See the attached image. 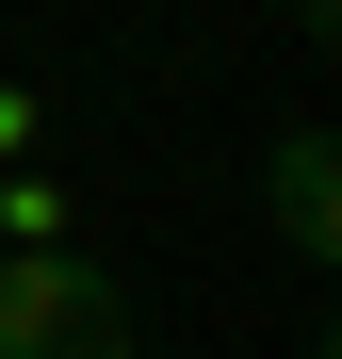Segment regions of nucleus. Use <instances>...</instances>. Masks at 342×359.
<instances>
[{
	"label": "nucleus",
	"instance_id": "nucleus-1",
	"mask_svg": "<svg viewBox=\"0 0 342 359\" xmlns=\"http://www.w3.org/2000/svg\"><path fill=\"white\" fill-rule=\"evenodd\" d=\"M0 359H131V294H114L82 245L0 262Z\"/></svg>",
	"mask_w": 342,
	"mask_h": 359
},
{
	"label": "nucleus",
	"instance_id": "nucleus-2",
	"mask_svg": "<svg viewBox=\"0 0 342 359\" xmlns=\"http://www.w3.org/2000/svg\"><path fill=\"white\" fill-rule=\"evenodd\" d=\"M261 196H277V245H294V262H326V245H342V147H326V131H277Z\"/></svg>",
	"mask_w": 342,
	"mask_h": 359
},
{
	"label": "nucleus",
	"instance_id": "nucleus-3",
	"mask_svg": "<svg viewBox=\"0 0 342 359\" xmlns=\"http://www.w3.org/2000/svg\"><path fill=\"white\" fill-rule=\"evenodd\" d=\"M33 147V82H0V163H17Z\"/></svg>",
	"mask_w": 342,
	"mask_h": 359
}]
</instances>
